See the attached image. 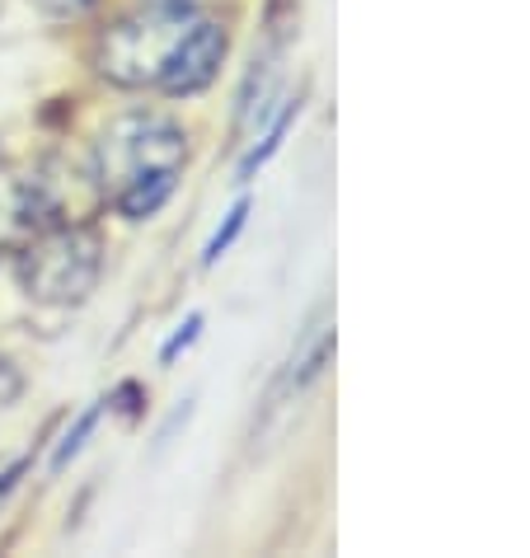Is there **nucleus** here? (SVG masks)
Returning a JSON list of instances; mask_svg holds the SVG:
<instances>
[{
    "label": "nucleus",
    "mask_w": 530,
    "mask_h": 558,
    "mask_svg": "<svg viewBox=\"0 0 530 558\" xmlns=\"http://www.w3.org/2000/svg\"><path fill=\"white\" fill-rule=\"evenodd\" d=\"M183 155H189L183 132L160 118L136 113L113 122L99 142V179H104L108 203L122 216H132V221H146L174 193Z\"/></svg>",
    "instance_id": "nucleus-1"
},
{
    "label": "nucleus",
    "mask_w": 530,
    "mask_h": 558,
    "mask_svg": "<svg viewBox=\"0 0 530 558\" xmlns=\"http://www.w3.org/2000/svg\"><path fill=\"white\" fill-rule=\"evenodd\" d=\"M197 14L183 0H155L136 20H122L113 34L104 38L99 66L108 81L118 85H155L165 71L169 52L179 48V38L193 28Z\"/></svg>",
    "instance_id": "nucleus-2"
},
{
    "label": "nucleus",
    "mask_w": 530,
    "mask_h": 558,
    "mask_svg": "<svg viewBox=\"0 0 530 558\" xmlns=\"http://www.w3.org/2000/svg\"><path fill=\"white\" fill-rule=\"evenodd\" d=\"M20 277L28 296L43 305H75L89 296L99 277V240L89 230H48L34 240V250L24 254Z\"/></svg>",
    "instance_id": "nucleus-3"
},
{
    "label": "nucleus",
    "mask_w": 530,
    "mask_h": 558,
    "mask_svg": "<svg viewBox=\"0 0 530 558\" xmlns=\"http://www.w3.org/2000/svg\"><path fill=\"white\" fill-rule=\"evenodd\" d=\"M226 57V34L221 24L212 20H193V28L179 38V48L169 52L165 71H160V89H169V95H193V89H202L216 75V66H221Z\"/></svg>",
    "instance_id": "nucleus-4"
},
{
    "label": "nucleus",
    "mask_w": 530,
    "mask_h": 558,
    "mask_svg": "<svg viewBox=\"0 0 530 558\" xmlns=\"http://www.w3.org/2000/svg\"><path fill=\"white\" fill-rule=\"evenodd\" d=\"M329 356H334V315H329V305H320V310H315V319L305 324L301 343L291 348L287 366H282V376H277V385H273V399H296L310 380H320V376H324Z\"/></svg>",
    "instance_id": "nucleus-5"
},
{
    "label": "nucleus",
    "mask_w": 530,
    "mask_h": 558,
    "mask_svg": "<svg viewBox=\"0 0 530 558\" xmlns=\"http://www.w3.org/2000/svg\"><path fill=\"white\" fill-rule=\"evenodd\" d=\"M296 113H301V104L291 99V104L282 108V118H277L273 128H268V136H263V146H254V150L244 155V165H240V179H249V174H254L258 165H268V160H273V155H277V146H282V136H287V128H291V118H296Z\"/></svg>",
    "instance_id": "nucleus-6"
},
{
    "label": "nucleus",
    "mask_w": 530,
    "mask_h": 558,
    "mask_svg": "<svg viewBox=\"0 0 530 558\" xmlns=\"http://www.w3.org/2000/svg\"><path fill=\"white\" fill-rule=\"evenodd\" d=\"M99 409H104V404H95V409H85L81 417H75V427L67 432V437H61V446H57V451H52V464H48V470H52V474H61V470H67V464H71L75 456H81V446H85V437H89V432H95V423H99Z\"/></svg>",
    "instance_id": "nucleus-7"
},
{
    "label": "nucleus",
    "mask_w": 530,
    "mask_h": 558,
    "mask_svg": "<svg viewBox=\"0 0 530 558\" xmlns=\"http://www.w3.org/2000/svg\"><path fill=\"white\" fill-rule=\"evenodd\" d=\"M244 216H249V203H236V207H230L226 226H221V230H216V235L207 240V254H202V263H216V258H221V254L230 250V244H236V235L244 230Z\"/></svg>",
    "instance_id": "nucleus-8"
},
{
    "label": "nucleus",
    "mask_w": 530,
    "mask_h": 558,
    "mask_svg": "<svg viewBox=\"0 0 530 558\" xmlns=\"http://www.w3.org/2000/svg\"><path fill=\"white\" fill-rule=\"evenodd\" d=\"M197 329H202V315H189V324H183V329H179V333H174V338H169V343H165L160 362H174V356H179V352H183V348H189L193 338H197Z\"/></svg>",
    "instance_id": "nucleus-9"
},
{
    "label": "nucleus",
    "mask_w": 530,
    "mask_h": 558,
    "mask_svg": "<svg viewBox=\"0 0 530 558\" xmlns=\"http://www.w3.org/2000/svg\"><path fill=\"white\" fill-rule=\"evenodd\" d=\"M14 395H20V376H14V371L0 362V404H10Z\"/></svg>",
    "instance_id": "nucleus-10"
},
{
    "label": "nucleus",
    "mask_w": 530,
    "mask_h": 558,
    "mask_svg": "<svg viewBox=\"0 0 530 558\" xmlns=\"http://www.w3.org/2000/svg\"><path fill=\"white\" fill-rule=\"evenodd\" d=\"M34 5H43V10H52V14H75V10H85L89 0H34Z\"/></svg>",
    "instance_id": "nucleus-11"
},
{
    "label": "nucleus",
    "mask_w": 530,
    "mask_h": 558,
    "mask_svg": "<svg viewBox=\"0 0 530 558\" xmlns=\"http://www.w3.org/2000/svg\"><path fill=\"white\" fill-rule=\"evenodd\" d=\"M20 474H24V464H10V470H0V507H5V498H10V488L20 484Z\"/></svg>",
    "instance_id": "nucleus-12"
}]
</instances>
